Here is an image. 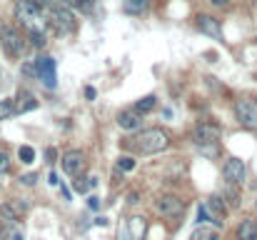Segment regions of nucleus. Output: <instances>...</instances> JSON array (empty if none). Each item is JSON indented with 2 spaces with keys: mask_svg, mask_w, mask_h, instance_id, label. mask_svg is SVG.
<instances>
[{
  "mask_svg": "<svg viewBox=\"0 0 257 240\" xmlns=\"http://www.w3.org/2000/svg\"><path fill=\"white\" fill-rule=\"evenodd\" d=\"M60 163H63V173L78 178L85 170V153L83 150H68V153H63Z\"/></svg>",
  "mask_w": 257,
  "mask_h": 240,
  "instance_id": "9",
  "label": "nucleus"
},
{
  "mask_svg": "<svg viewBox=\"0 0 257 240\" xmlns=\"http://www.w3.org/2000/svg\"><path fill=\"white\" fill-rule=\"evenodd\" d=\"M237 240H257V220L255 218H245L237 225Z\"/></svg>",
  "mask_w": 257,
  "mask_h": 240,
  "instance_id": "16",
  "label": "nucleus"
},
{
  "mask_svg": "<svg viewBox=\"0 0 257 240\" xmlns=\"http://www.w3.org/2000/svg\"><path fill=\"white\" fill-rule=\"evenodd\" d=\"M8 173H10V158L0 153V175H8Z\"/></svg>",
  "mask_w": 257,
  "mask_h": 240,
  "instance_id": "26",
  "label": "nucleus"
},
{
  "mask_svg": "<svg viewBox=\"0 0 257 240\" xmlns=\"http://www.w3.org/2000/svg\"><path fill=\"white\" fill-rule=\"evenodd\" d=\"M13 115H15V100H10V98L0 100V120H8Z\"/></svg>",
  "mask_w": 257,
  "mask_h": 240,
  "instance_id": "20",
  "label": "nucleus"
},
{
  "mask_svg": "<svg viewBox=\"0 0 257 240\" xmlns=\"http://www.w3.org/2000/svg\"><path fill=\"white\" fill-rule=\"evenodd\" d=\"M0 215L8 220V223H20L23 215H25V205L20 200H5L0 205Z\"/></svg>",
  "mask_w": 257,
  "mask_h": 240,
  "instance_id": "13",
  "label": "nucleus"
},
{
  "mask_svg": "<svg viewBox=\"0 0 257 240\" xmlns=\"http://www.w3.org/2000/svg\"><path fill=\"white\" fill-rule=\"evenodd\" d=\"M197 28L205 33V35H210V38H222V25H220V20L217 18H212V15H197Z\"/></svg>",
  "mask_w": 257,
  "mask_h": 240,
  "instance_id": "14",
  "label": "nucleus"
},
{
  "mask_svg": "<svg viewBox=\"0 0 257 240\" xmlns=\"http://www.w3.org/2000/svg\"><path fill=\"white\" fill-rule=\"evenodd\" d=\"M0 45H3L5 55H10V58H23V53H25V38L15 28H3L0 30Z\"/></svg>",
  "mask_w": 257,
  "mask_h": 240,
  "instance_id": "4",
  "label": "nucleus"
},
{
  "mask_svg": "<svg viewBox=\"0 0 257 240\" xmlns=\"http://www.w3.org/2000/svg\"><path fill=\"white\" fill-rule=\"evenodd\" d=\"M45 155H48V163H55V158H58L55 148H48V150H45Z\"/></svg>",
  "mask_w": 257,
  "mask_h": 240,
  "instance_id": "32",
  "label": "nucleus"
},
{
  "mask_svg": "<svg viewBox=\"0 0 257 240\" xmlns=\"http://www.w3.org/2000/svg\"><path fill=\"white\" fill-rule=\"evenodd\" d=\"M212 5H217V8H227L230 5V0H210Z\"/></svg>",
  "mask_w": 257,
  "mask_h": 240,
  "instance_id": "33",
  "label": "nucleus"
},
{
  "mask_svg": "<svg viewBox=\"0 0 257 240\" xmlns=\"http://www.w3.org/2000/svg\"><path fill=\"white\" fill-rule=\"evenodd\" d=\"M148 5H150V0H125L122 3V10L127 15H143L148 10Z\"/></svg>",
  "mask_w": 257,
  "mask_h": 240,
  "instance_id": "17",
  "label": "nucleus"
},
{
  "mask_svg": "<svg viewBox=\"0 0 257 240\" xmlns=\"http://www.w3.org/2000/svg\"><path fill=\"white\" fill-rule=\"evenodd\" d=\"M155 103H158V98H155V95H145V98H140V100L135 103V110L145 115V113H150V110L155 108Z\"/></svg>",
  "mask_w": 257,
  "mask_h": 240,
  "instance_id": "19",
  "label": "nucleus"
},
{
  "mask_svg": "<svg viewBox=\"0 0 257 240\" xmlns=\"http://www.w3.org/2000/svg\"><path fill=\"white\" fill-rule=\"evenodd\" d=\"M87 205H90V208H97V198L90 195V198H87Z\"/></svg>",
  "mask_w": 257,
  "mask_h": 240,
  "instance_id": "36",
  "label": "nucleus"
},
{
  "mask_svg": "<svg viewBox=\"0 0 257 240\" xmlns=\"http://www.w3.org/2000/svg\"><path fill=\"white\" fill-rule=\"evenodd\" d=\"M23 73H25L28 78H38V65H35V63H25V65H23Z\"/></svg>",
  "mask_w": 257,
  "mask_h": 240,
  "instance_id": "27",
  "label": "nucleus"
},
{
  "mask_svg": "<svg viewBox=\"0 0 257 240\" xmlns=\"http://www.w3.org/2000/svg\"><path fill=\"white\" fill-rule=\"evenodd\" d=\"M48 25L58 33V35H70L75 30V15L68 5H50L48 8Z\"/></svg>",
  "mask_w": 257,
  "mask_h": 240,
  "instance_id": "3",
  "label": "nucleus"
},
{
  "mask_svg": "<svg viewBox=\"0 0 257 240\" xmlns=\"http://www.w3.org/2000/svg\"><path fill=\"white\" fill-rule=\"evenodd\" d=\"M35 65H38V78L43 80V85H45L48 90H55V85H58L55 60H53L50 55H40V58L35 60Z\"/></svg>",
  "mask_w": 257,
  "mask_h": 240,
  "instance_id": "6",
  "label": "nucleus"
},
{
  "mask_svg": "<svg viewBox=\"0 0 257 240\" xmlns=\"http://www.w3.org/2000/svg\"><path fill=\"white\" fill-rule=\"evenodd\" d=\"M220 125H215V123H197L195 125V130H192V140L197 143V145H215L217 140H220Z\"/></svg>",
  "mask_w": 257,
  "mask_h": 240,
  "instance_id": "5",
  "label": "nucleus"
},
{
  "mask_svg": "<svg viewBox=\"0 0 257 240\" xmlns=\"http://www.w3.org/2000/svg\"><path fill=\"white\" fill-rule=\"evenodd\" d=\"M235 115H237L242 128L257 130V105H252L250 100H237L235 103Z\"/></svg>",
  "mask_w": 257,
  "mask_h": 240,
  "instance_id": "8",
  "label": "nucleus"
},
{
  "mask_svg": "<svg viewBox=\"0 0 257 240\" xmlns=\"http://www.w3.org/2000/svg\"><path fill=\"white\" fill-rule=\"evenodd\" d=\"M85 98L87 100H95V88H85Z\"/></svg>",
  "mask_w": 257,
  "mask_h": 240,
  "instance_id": "34",
  "label": "nucleus"
},
{
  "mask_svg": "<svg viewBox=\"0 0 257 240\" xmlns=\"http://www.w3.org/2000/svg\"><path fill=\"white\" fill-rule=\"evenodd\" d=\"M155 210L160 215H168V218H177L185 213V200H180L177 195H160L155 200Z\"/></svg>",
  "mask_w": 257,
  "mask_h": 240,
  "instance_id": "7",
  "label": "nucleus"
},
{
  "mask_svg": "<svg viewBox=\"0 0 257 240\" xmlns=\"http://www.w3.org/2000/svg\"><path fill=\"white\" fill-rule=\"evenodd\" d=\"M117 168H120L122 173H127V170H133V168H135V160H133V158H127V155H125V158H120V160H117Z\"/></svg>",
  "mask_w": 257,
  "mask_h": 240,
  "instance_id": "25",
  "label": "nucleus"
},
{
  "mask_svg": "<svg viewBox=\"0 0 257 240\" xmlns=\"http://www.w3.org/2000/svg\"><path fill=\"white\" fill-rule=\"evenodd\" d=\"M60 193H63V198H65V200H70V190H68L65 185H60Z\"/></svg>",
  "mask_w": 257,
  "mask_h": 240,
  "instance_id": "35",
  "label": "nucleus"
},
{
  "mask_svg": "<svg viewBox=\"0 0 257 240\" xmlns=\"http://www.w3.org/2000/svg\"><path fill=\"white\" fill-rule=\"evenodd\" d=\"M205 208H207V215H210V223H215V225H222L225 223V215H227V208H225V203L217 198V195H212V198H207L205 200Z\"/></svg>",
  "mask_w": 257,
  "mask_h": 240,
  "instance_id": "12",
  "label": "nucleus"
},
{
  "mask_svg": "<svg viewBox=\"0 0 257 240\" xmlns=\"http://www.w3.org/2000/svg\"><path fill=\"white\" fill-rule=\"evenodd\" d=\"M18 103H15V113H30V110H35L38 108V98L30 93V90H20L18 93V98H15Z\"/></svg>",
  "mask_w": 257,
  "mask_h": 240,
  "instance_id": "15",
  "label": "nucleus"
},
{
  "mask_svg": "<svg viewBox=\"0 0 257 240\" xmlns=\"http://www.w3.org/2000/svg\"><path fill=\"white\" fill-rule=\"evenodd\" d=\"M117 125L122 130H127V133H135V130L143 128V113H138L135 108L133 110H122V113H117Z\"/></svg>",
  "mask_w": 257,
  "mask_h": 240,
  "instance_id": "11",
  "label": "nucleus"
},
{
  "mask_svg": "<svg viewBox=\"0 0 257 240\" xmlns=\"http://www.w3.org/2000/svg\"><path fill=\"white\" fill-rule=\"evenodd\" d=\"M227 198H230V203H232V205H237V190H232V185L227 188Z\"/></svg>",
  "mask_w": 257,
  "mask_h": 240,
  "instance_id": "31",
  "label": "nucleus"
},
{
  "mask_svg": "<svg viewBox=\"0 0 257 240\" xmlns=\"http://www.w3.org/2000/svg\"><path fill=\"white\" fill-rule=\"evenodd\" d=\"M135 140V148L140 150V153H145V155H153V153H163L168 145H170V135L165 133V130H160V128H148V130H143L138 138H133Z\"/></svg>",
  "mask_w": 257,
  "mask_h": 240,
  "instance_id": "1",
  "label": "nucleus"
},
{
  "mask_svg": "<svg viewBox=\"0 0 257 240\" xmlns=\"http://www.w3.org/2000/svg\"><path fill=\"white\" fill-rule=\"evenodd\" d=\"M143 233H145V218L140 215L130 218V240H143Z\"/></svg>",
  "mask_w": 257,
  "mask_h": 240,
  "instance_id": "18",
  "label": "nucleus"
},
{
  "mask_svg": "<svg viewBox=\"0 0 257 240\" xmlns=\"http://www.w3.org/2000/svg\"><path fill=\"white\" fill-rule=\"evenodd\" d=\"M0 30H3V28H0Z\"/></svg>",
  "mask_w": 257,
  "mask_h": 240,
  "instance_id": "39",
  "label": "nucleus"
},
{
  "mask_svg": "<svg viewBox=\"0 0 257 240\" xmlns=\"http://www.w3.org/2000/svg\"><path fill=\"white\" fill-rule=\"evenodd\" d=\"M222 175H225L227 185H240V183L245 180V163H242L240 158L225 160V165H222Z\"/></svg>",
  "mask_w": 257,
  "mask_h": 240,
  "instance_id": "10",
  "label": "nucleus"
},
{
  "mask_svg": "<svg viewBox=\"0 0 257 240\" xmlns=\"http://www.w3.org/2000/svg\"><path fill=\"white\" fill-rule=\"evenodd\" d=\"M28 3H30L33 8H38L40 13H45V10L50 8V0H28Z\"/></svg>",
  "mask_w": 257,
  "mask_h": 240,
  "instance_id": "29",
  "label": "nucleus"
},
{
  "mask_svg": "<svg viewBox=\"0 0 257 240\" xmlns=\"http://www.w3.org/2000/svg\"><path fill=\"white\" fill-rule=\"evenodd\" d=\"M190 240H220V235L215 233V230H210V228H197L192 235H190Z\"/></svg>",
  "mask_w": 257,
  "mask_h": 240,
  "instance_id": "22",
  "label": "nucleus"
},
{
  "mask_svg": "<svg viewBox=\"0 0 257 240\" xmlns=\"http://www.w3.org/2000/svg\"><path fill=\"white\" fill-rule=\"evenodd\" d=\"M13 240H23V235H20V233H18V235H13Z\"/></svg>",
  "mask_w": 257,
  "mask_h": 240,
  "instance_id": "37",
  "label": "nucleus"
},
{
  "mask_svg": "<svg viewBox=\"0 0 257 240\" xmlns=\"http://www.w3.org/2000/svg\"><path fill=\"white\" fill-rule=\"evenodd\" d=\"M197 220H200V223H207V220H210V215H207V208H205V205H200V208H197Z\"/></svg>",
  "mask_w": 257,
  "mask_h": 240,
  "instance_id": "30",
  "label": "nucleus"
},
{
  "mask_svg": "<svg viewBox=\"0 0 257 240\" xmlns=\"http://www.w3.org/2000/svg\"><path fill=\"white\" fill-rule=\"evenodd\" d=\"M20 183L30 188V185H35V183H38V175H35V173H25V175H20Z\"/></svg>",
  "mask_w": 257,
  "mask_h": 240,
  "instance_id": "28",
  "label": "nucleus"
},
{
  "mask_svg": "<svg viewBox=\"0 0 257 240\" xmlns=\"http://www.w3.org/2000/svg\"><path fill=\"white\" fill-rule=\"evenodd\" d=\"M18 155H20V160H23L25 165H30V163L35 160V150H33L30 145H23V148L18 150Z\"/></svg>",
  "mask_w": 257,
  "mask_h": 240,
  "instance_id": "23",
  "label": "nucleus"
},
{
  "mask_svg": "<svg viewBox=\"0 0 257 240\" xmlns=\"http://www.w3.org/2000/svg\"><path fill=\"white\" fill-rule=\"evenodd\" d=\"M15 18L20 20V25H23L28 33H45V28H48L45 15H43L38 8H33L28 0H20V3L15 5Z\"/></svg>",
  "mask_w": 257,
  "mask_h": 240,
  "instance_id": "2",
  "label": "nucleus"
},
{
  "mask_svg": "<svg viewBox=\"0 0 257 240\" xmlns=\"http://www.w3.org/2000/svg\"><path fill=\"white\" fill-rule=\"evenodd\" d=\"M92 185H95V180H87V178H78V180H75V190H78L80 195H85Z\"/></svg>",
  "mask_w": 257,
  "mask_h": 240,
  "instance_id": "24",
  "label": "nucleus"
},
{
  "mask_svg": "<svg viewBox=\"0 0 257 240\" xmlns=\"http://www.w3.org/2000/svg\"><path fill=\"white\" fill-rule=\"evenodd\" d=\"M0 240H3V225H0Z\"/></svg>",
  "mask_w": 257,
  "mask_h": 240,
  "instance_id": "38",
  "label": "nucleus"
},
{
  "mask_svg": "<svg viewBox=\"0 0 257 240\" xmlns=\"http://www.w3.org/2000/svg\"><path fill=\"white\" fill-rule=\"evenodd\" d=\"M63 5H68L70 10H83V13H90L92 10V0H60Z\"/></svg>",
  "mask_w": 257,
  "mask_h": 240,
  "instance_id": "21",
  "label": "nucleus"
}]
</instances>
